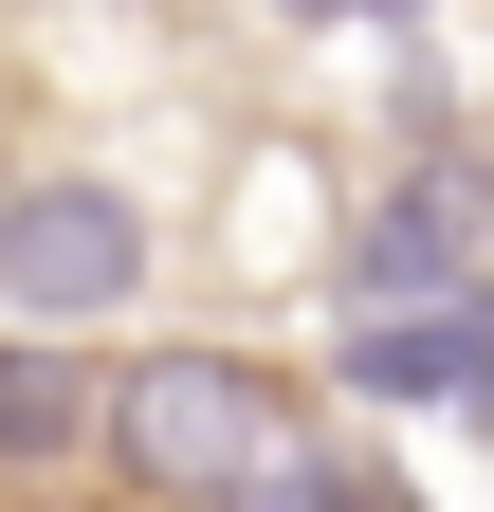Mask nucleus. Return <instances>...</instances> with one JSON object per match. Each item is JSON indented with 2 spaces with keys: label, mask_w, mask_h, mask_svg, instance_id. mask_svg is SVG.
I'll return each mask as SVG.
<instances>
[{
  "label": "nucleus",
  "mask_w": 494,
  "mask_h": 512,
  "mask_svg": "<svg viewBox=\"0 0 494 512\" xmlns=\"http://www.w3.org/2000/svg\"><path fill=\"white\" fill-rule=\"evenodd\" d=\"M92 439H110L147 494H238V476L293 439V403H275L238 348H129V366H110V403H92Z\"/></svg>",
  "instance_id": "1"
},
{
  "label": "nucleus",
  "mask_w": 494,
  "mask_h": 512,
  "mask_svg": "<svg viewBox=\"0 0 494 512\" xmlns=\"http://www.w3.org/2000/svg\"><path fill=\"white\" fill-rule=\"evenodd\" d=\"M129 275H147V220H129V183H74V165H37L19 202H0V311L74 330V311H129Z\"/></svg>",
  "instance_id": "2"
},
{
  "label": "nucleus",
  "mask_w": 494,
  "mask_h": 512,
  "mask_svg": "<svg viewBox=\"0 0 494 512\" xmlns=\"http://www.w3.org/2000/svg\"><path fill=\"white\" fill-rule=\"evenodd\" d=\"M476 275V183H385L366 202V238H348V311H403V293H458Z\"/></svg>",
  "instance_id": "3"
},
{
  "label": "nucleus",
  "mask_w": 494,
  "mask_h": 512,
  "mask_svg": "<svg viewBox=\"0 0 494 512\" xmlns=\"http://www.w3.org/2000/svg\"><path fill=\"white\" fill-rule=\"evenodd\" d=\"M92 403H110V384L74 366V348H0V458H55V439H92Z\"/></svg>",
  "instance_id": "4"
},
{
  "label": "nucleus",
  "mask_w": 494,
  "mask_h": 512,
  "mask_svg": "<svg viewBox=\"0 0 494 512\" xmlns=\"http://www.w3.org/2000/svg\"><path fill=\"white\" fill-rule=\"evenodd\" d=\"M220 512H366V476H348V458H312V439H275V458L238 476Z\"/></svg>",
  "instance_id": "5"
}]
</instances>
